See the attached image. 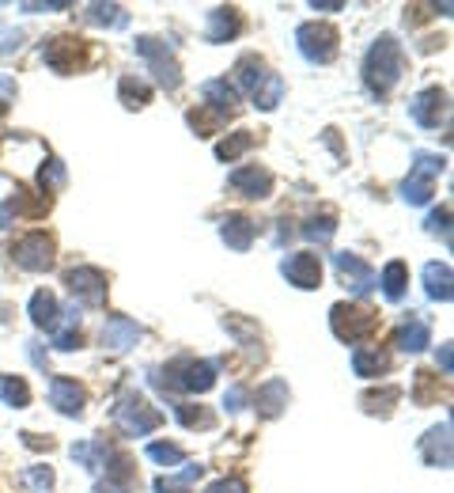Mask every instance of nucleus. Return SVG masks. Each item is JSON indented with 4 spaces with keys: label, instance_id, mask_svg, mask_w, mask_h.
Returning <instances> with one entry per match:
<instances>
[{
    "label": "nucleus",
    "instance_id": "1",
    "mask_svg": "<svg viewBox=\"0 0 454 493\" xmlns=\"http://www.w3.org/2000/svg\"><path fill=\"white\" fill-rule=\"evenodd\" d=\"M401 72H405L401 46H398V38L383 35L364 57V84H367V91L375 95V99H386V95L394 91V84L401 81Z\"/></svg>",
    "mask_w": 454,
    "mask_h": 493
},
{
    "label": "nucleus",
    "instance_id": "2",
    "mask_svg": "<svg viewBox=\"0 0 454 493\" xmlns=\"http://www.w3.org/2000/svg\"><path fill=\"white\" fill-rule=\"evenodd\" d=\"M152 384L159 391H186V395H205L216 384V364L213 361H198V357H178L171 361L164 372L152 376Z\"/></svg>",
    "mask_w": 454,
    "mask_h": 493
},
{
    "label": "nucleus",
    "instance_id": "3",
    "mask_svg": "<svg viewBox=\"0 0 454 493\" xmlns=\"http://www.w3.org/2000/svg\"><path fill=\"white\" fill-rule=\"evenodd\" d=\"M330 327H333V334L340 342L356 345V342H364L379 330V315L371 308H364V304H333L330 308Z\"/></svg>",
    "mask_w": 454,
    "mask_h": 493
},
{
    "label": "nucleus",
    "instance_id": "4",
    "mask_svg": "<svg viewBox=\"0 0 454 493\" xmlns=\"http://www.w3.org/2000/svg\"><path fill=\"white\" fill-rule=\"evenodd\" d=\"M447 160L443 156H435V152H416V164L409 167V179L401 183V198L409 201V205H425L432 201L435 194V179L443 174Z\"/></svg>",
    "mask_w": 454,
    "mask_h": 493
},
{
    "label": "nucleus",
    "instance_id": "5",
    "mask_svg": "<svg viewBox=\"0 0 454 493\" xmlns=\"http://www.w3.org/2000/svg\"><path fill=\"white\" fill-rule=\"evenodd\" d=\"M114 421H118V429L125 437H148L152 429H159L164 425V413H159L156 406H148L140 399V395H133L129 391L125 399L114 406Z\"/></svg>",
    "mask_w": 454,
    "mask_h": 493
},
{
    "label": "nucleus",
    "instance_id": "6",
    "mask_svg": "<svg viewBox=\"0 0 454 493\" xmlns=\"http://www.w3.org/2000/svg\"><path fill=\"white\" fill-rule=\"evenodd\" d=\"M137 54L148 61V69L156 72V81L164 84L167 91H174L178 84H182V69H178V61H174V46L171 42L144 35V38H137Z\"/></svg>",
    "mask_w": 454,
    "mask_h": 493
},
{
    "label": "nucleus",
    "instance_id": "7",
    "mask_svg": "<svg viewBox=\"0 0 454 493\" xmlns=\"http://www.w3.org/2000/svg\"><path fill=\"white\" fill-rule=\"evenodd\" d=\"M296 42H299V54L311 65H330L337 57V30L330 23H303L296 30Z\"/></svg>",
    "mask_w": 454,
    "mask_h": 493
},
{
    "label": "nucleus",
    "instance_id": "8",
    "mask_svg": "<svg viewBox=\"0 0 454 493\" xmlns=\"http://www.w3.org/2000/svg\"><path fill=\"white\" fill-rule=\"evenodd\" d=\"M333 266H337V277H340V285H345L349 293L367 296L371 289H379V274L360 259V254L340 251V254H333Z\"/></svg>",
    "mask_w": 454,
    "mask_h": 493
},
{
    "label": "nucleus",
    "instance_id": "9",
    "mask_svg": "<svg viewBox=\"0 0 454 493\" xmlns=\"http://www.w3.org/2000/svg\"><path fill=\"white\" fill-rule=\"evenodd\" d=\"M12 259L20 269H30V274H42V269L54 266V240L46 232H30L20 243L12 247Z\"/></svg>",
    "mask_w": 454,
    "mask_h": 493
},
{
    "label": "nucleus",
    "instance_id": "10",
    "mask_svg": "<svg viewBox=\"0 0 454 493\" xmlns=\"http://www.w3.org/2000/svg\"><path fill=\"white\" fill-rule=\"evenodd\" d=\"M69 293L80 300L84 308H103L106 304V274L95 266H76L69 269Z\"/></svg>",
    "mask_w": 454,
    "mask_h": 493
},
{
    "label": "nucleus",
    "instance_id": "11",
    "mask_svg": "<svg viewBox=\"0 0 454 493\" xmlns=\"http://www.w3.org/2000/svg\"><path fill=\"white\" fill-rule=\"evenodd\" d=\"M42 61L54 72H76L80 61H84V46H80V38L57 35V38H50V42L42 46Z\"/></svg>",
    "mask_w": 454,
    "mask_h": 493
},
{
    "label": "nucleus",
    "instance_id": "12",
    "mask_svg": "<svg viewBox=\"0 0 454 493\" xmlns=\"http://www.w3.org/2000/svg\"><path fill=\"white\" fill-rule=\"evenodd\" d=\"M409 115L416 125H425V130H435L440 122H447V91L443 88H425L409 103Z\"/></svg>",
    "mask_w": 454,
    "mask_h": 493
},
{
    "label": "nucleus",
    "instance_id": "13",
    "mask_svg": "<svg viewBox=\"0 0 454 493\" xmlns=\"http://www.w3.org/2000/svg\"><path fill=\"white\" fill-rule=\"evenodd\" d=\"M284 277L296 285V289H318L322 285V262H318V254L311 251H299V254H291V259H284Z\"/></svg>",
    "mask_w": 454,
    "mask_h": 493
},
{
    "label": "nucleus",
    "instance_id": "14",
    "mask_svg": "<svg viewBox=\"0 0 454 493\" xmlns=\"http://www.w3.org/2000/svg\"><path fill=\"white\" fill-rule=\"evenodd\" d=\"M227 183H231V190H239L242 198H269L273 194V174L265 167H257V164L235 167L231 174H227Z\"/></svg>",
    "mask_w": 454,
    "mask_h": 493
},
{
    "label": "nucleus",
    "instance_id": "15",
    "mask_svg": "<svg viewBox=\"0 0 454 493\" xmlns=\"http://www.w3.org/2000/svg\"><path fill=\"white\" fill-rule=\"evenodd\" d=\"M420 459H425L428 467H440V471L450 467V421L435 425L420 437Z\"/></svg>",
    "mask_w": 454,
    "mask_h": 493
},
{
    "label": "nucleus",
    "instance_id": "16",
    "mask_svg": "<svg viewBox=\"0 0 454 493\" xmlns=\"http://www.w3.org/2000/svg\"><path fill=\"white\" fill-rule=\"evenodd\" d=\"M50 403H54V406L64 413V418H80V413H84L88 395H84V387H80L76 379L54 376V379H50Z\"/></svg>",
    "mask_w": 454,
    "mask_h": 493
},
{
    "label": "nucleus",
    "instance_id": "17",
    "mask_svg": "<svg viewBox=\"0 0 454 493\" xmlns=\"http://www.w3.org/2000/svg\"><path fill=\"white\" fill-rule=\"evenodd\" d=\"M137 342H140V327L133 319H125V315H110L103 327V345L114 349V353H125V349H133Z\"/></svg>",
    "mask_w": 454,
    "mask_h": 493
},
{
    "label": "nucleus",
    "instance_id": "18",
    "mask_svg": "<svg viewBox=\"0 0 454 493\" xmlns=\"http://www.w3.org/2000/svg\"><path fill=\"white\" fill-rule=\"evenodd\" d=\"M201 95H205V106L216 110V115H223V118H231L239 110V91H235V84H227V81H205Z\"/></svg>",
    "mask_w": 454,
    "mask_h": 493
},
{
    "label": "nucleus",
    "instance_id": "19",
    "mask_svg": "<svg viewBox=\"0 0 454 493\" xmlns=\"http://www.w3.org/2000/svg\"><path fill=\"white\" fill-rule=\"evenodd\" d=\"M254 220L250 217H242V213H231V217H223L220 220V240L231 247V251H247L254 243Z\"/></svg>",
    "mask_w": 454,
    "mask_h": 493
},
{
    "label": "nucleus",
    "instance_id": "20",
    "mask_svg": "<svg viewBox=\"0 0 454 493\" xmlns=\"http://www.w3.org/2000/svg\"><path fill=\"white\" fill-rule=\"evenodd\" d=\"M284 406H288V384H284V379H269V384L257 387L254 410L262 413V418H281Z\"/></svg>",
    "mask_w": 454,
    "mask_h": 493
},
{
    "label": "nucleus",
    "instance_id": "21",
    "mask_svg": "<svg viewBox=\"0 0 454 493\" xmlns=\"http://www.w3.org/2000/svg\"><path fill=\"white\" fill-rule=\"evenodd\" d=\"M242 30V20L235 8H213L208 12V23H205V42H227Z\"/></svg>",
    "mask_w": 454,
    "mask_h": 493
},
{
    "label": "nucleus",
    "instance_id": "22",
    "mask_svg": "<svg viewBox=\"0 0 454 493\" xmlns=\"http://www.w3.org/2000/svg\"><path fill=\"white\" fill-rule=\"evenodd\" d=\"M394 342H398L401 353H420L425 345H432V327H428V319H425V315H409V323L398 330Z\"/></svg>",
    "mask_w": 454,
    "mask_h": 493
},
{
    "label": "nucleus",
    "instance_id": "23",
    "mask_svg": "<svg viewBox=\"0 0 454 493\" xmlns=\"http://www.w3.org/2000/svg\"><path fill=\"white\" fill-rule=\"evenodd\" d=\"M30 319H35L38 330H57V319H61V308H57V296L38 289L30 296Z\"/></svg>",
    "mask_w": 454,
    "mask_h": 493
},
{
    "label": "nucleus",
    "instance_id": "24",
    "mask_svg": "<svg viewBox=\"0 0 454 493\" xmlns=\"http://www.w3.org/2000/svg\"><path fill=\"white\" fill-rule=\"evenodd\" d=\"M386 369H391V357L383 353V349H356L352 353V372L356 376H364V379H375V376H383Z\"/></svg>",
    "mask_w": 454,
    "mask_h": 493
},
{
    "label": "nucleus",
    "instance_id": "25",
    "mask_svg": "<svg viewBox=\"0 0 454 493\" xmlns=\"http://www.w3.org/2000/svg\"><path fill=\"white\" fill-rule=\"evenodd\" d=\"M425 289L432 300H440V304H450V266L447 262H428L425 266Z\"/></svg>",
    "mask_w": 454,
    "mask_h": 493
},
{
    "label": "nucleus",
    "instance_id": "26",
    "mask_svg": "<svg viewBox=\"0 0 454 493\" xmlns=\"http://www.w3.org/2000/svg\"><path fill=\"white\" fill-rule=\"evenodd\" d=\"M265 76H269V72H265V65H262V61H257L254 54L239 57V65H235V84H239L242 91H250V95H254L257 88L265 84ZM239 88H235V91H239Z\"/></svg>",
    "mask_w": 454,
    "mask_h": 493
},
{
    "label": "nucleus",
    "instance_id": "27",
    "mask_svg": "<svg viewBox=\"0 0 454 493\" xmlns=\"http://www.w3.org/2000/svg\"><path fill=\"white\" fill-rule=\"evenodd\" d=\"M118 95H122V103H125L129 110H140V106L152 103V84L140 81V76H122Z\"/></svg>",
    "mask_w": 454,
    "mask_h": 493
},
{
    "label": "nucleus",
    "instance_id": "28",
    "mask_svg": "<svg viewBox=\"0 0 454 493\" xmlns=\"http://www.w3.org/2000/svg\"><path fill=\"white\" fill-rule=\"evenodd\" d=\"M64 323L61 330H54V349H61V353H69V349H80V308H69V311H61Z\"/></svg>",
    "mask_w": 454,
    "mask_h": 493
},
{
    "label": "nucleus",
    "instance_id": "29",
    "mask_svg": "<svg viewBox=\"0 0 454 493\" xmlns=\"http://www.w3.org/2000/svg\"><path fill=\"white\" fill-rule=\"evenodd\" d=\"M379 285H383V296L386 300H401L405 296V285H409V269H405V262H386Z\"/></svg>",
    "mask_w": 454,
    "mask_h": 493
},
{
    "label": "nucleus",
    "instance_id": "30",
    "mask_svg": "<svg viewBox=\"0 0 454 493\" xmlns=\"http://www.w3.org/2000/svg\"><path fill=\"white\" fill-rule=\"evenodd\" d=\"M247 149H254V133H247V130H239V133H231V137H223L220 145H216V160H223V164H235L242 152Z\"/></svg>",
    "mask_w": 454,
    "mask_h": 493
},
{
    "label": "nucleus",
    "instance_id": "31",
    "mask_svg": "<svg viewBox=\"0 0 454 493\" xmlns=\"http://www.w3.org/2000/svg\"><path fill=\"white\" fill-rule=\"evenodd\" d=\"M174 418L182 421L186 429H213V425H216V413H213V410L193 406V403H178V406H174Z\"/></svg>",
    "mask_w": 454,
    "mask_h": 493
},
{
    "label": "nucleus",
    "instance_id": "32",
    "mask_svg": "<svg viewBox=\"0 0 454 493\" xmlns=\"http://www.w3.org/2000/svg\"><path fill=\"white\" fill-rule=\"evenodd\" d=\"M84 20H88V23H99V27H114V30H118V27L129 23V12L118 8V4H91Z\"/></svg>",
    "mask_w": 454,
    "mask_h": 493
},
{
    "label": "nucleus",
    "instance_id": "33",
    "mask_svg": "<svg viewBox=\"0 0 454 493\" xmlns=\"http://www.w3.org/2000/svg\"><path fill=\"white\" fill-rule=\"evenodd\" d=\"M0 399H4L8 406H15V410H23L30 403V387L20 376H0Z\"/></svg>",
    "mask_w": 454,
    "mask_h": 493
},
{
    "label": "nucleus",
    "instance_id": "34",
    "mask_svg": "<svg viewBox=\"0 0 454 493\" xmlns=\"http://www.w3.org/2000/svg\"><path fill=\"white\" fill-rule=\"evenodd\" d=\"M281 95H284V81H281L277 72H269V76H265V84L257 88V91L250 95V99H254V106H262V110H273V106L281 103Z\"/></svg>",
    "mask_w": 454,
    "mask_h": 493
},
{
    "label": "nucleus",
    "instance_id": "35",
    "mask_svg": "<svg viewBox=\"0 0 454 493\" xmlns=\"http://www.w3.org/2000/svg\"><path fill=\"white\" fill-rule=\"evenodd\" d=\"M148 459H152V463H164V467H182L186 463V452L178 448V444L156 440V444H148Z\"/></svg>",
    "mask_w": 454,
    "mask_h": 493
},
{
    "label": "nucleus",
    "instance_id": "36",
    "mask_svg": "<svg viewBox=\"0 0 454 493\" xmlns=\"http://www.w3.org/2000/svg\"><path fill=\"white\" fill-rule=\"evenodd\" d=\"M398 399H401V387H383V391H367L360 403L367 413H391V403Z\"/></svg>",
    "mask_w": 454,
    "mask_h": 493
},
{
    "label": "nucleus",
    "instance_id": "37",
    "mask_svg": "<svg viewBox=\"0 0 454 493\" xmlns=\"http://www.w3.org/2000/svg\"><path fill=\"white\" fill-rule=\"evenodd\" d=\"M223 122H227V118H223V115H216V110H208V106H201V110H189V125H193V130H198V137H213Z\"/></svg>",
    "mask_w": 454,
    "mask_h": 493
},
{
    "label": "nucleus",
    "instance_id": "38",
    "mask_svg": "<svg viewBox=\"0 0 454 493\" xmlns=\"http://www.w3.org/2000/svg\"><path fill=\"white\" fill-rule=\"evenodd\" d=\"M333 232H337V217L333 213H322V217H315L311 225L303 228V235H307V240H315V243H330Z\"/></svg>",
    "mask_w": 454,
    "mask_h": 493
},
{
    "label": "nucleus",
    "instance_id": "39",
    "mask_svg": "<svg viewBox=\"0 0 454 493\" xmlns=\"http://www.w3.org/2000/svg\"><path fill=\"white\" fill-rule=\"evenodd\" d=\"M38 183H42V194H54V190L64 186V164L61 160H46L38 171Z\"/></svg>",
    "mask_w": 454,
    "mask_h": 493
},
{
    "label": "nucleus",
    "instance_id": "40",
    "mask_svg": "<svg viewBox=\"0 0 454 493\" xmlns=\"http://www.w3.org/2000/svg\"><path fill=\"white\" fill-rule=\"evenodd\" d=\"M23 482L35 489V493H50V489H54V471H50V467H27Z\"/></svg>",
    "mask_w": 454,
    "mask_h": 493
},
{
    "label": "nucleus",
    "instance_id": "41",
    "mask_svg": "<svg viewBox=\"0 0 454 493\" xmlns=\"http://www.w3.org/2000/svg\"><path fill=\"white\" fill-rule=\"evenodd\" d=\"M428 232H432V235H443V243L450 247V209H447V205L428 217Z\"/></svg>",
    "mask_w": 454,
    "mask_h": 493
},
{
    "label": "nucleus",
    "instance_id": "42",
    "mask_svg": "<svg viewBox=\"0 0 454 493\" xmlns=\"http://www.w3.org/2000/svg\"><path fill=\"white\" fill-rule=\"evenodd\" d=\"M416 403H432L435 399V376L432 372H416Z\"/></svg>",
    "mask_w": 454,
    "mask_h": 493
},
{
    "label": "nucleus",
    "instance_id": "43",
    "mask_svg": "<svg viewBox=\"0 0 454 493\" xmlns=\"http://www.w3.org/2000/svg\"><path fill=\"white\" fill-rule=\"evenodd\" d=\"M223 406L231 410V413H239L242 406H247V387H239V384L227 387V395H223Z\"/></svg>",
    "mask_w": 454,
    "mask_h": 493
},
{
    "label": "nucleus",
    "instance_id": "44",
    "mask_svg": "<svg viewBox=\"0 0 454 493\" xmlns=\"http://www.w3.org/2000/svg\"><path fill=\"white\" fill-rule=\"evenodd\" d=\"M156 493H193L178 474H167V479H156Z\"/></svg>",
    "mask_w": 454,
    "mask_h": 493
},
{
    "label": "nucleus",
    "instance_id": "45",
    "mask_svg": "<svg viewBox=\"0 0 454 493\" xmlns=\"http://www.w3.org/2000/svg\"><path fill=\"white\" fill-rule=\"evenodd\" d=\"M205 493H250V489H247V482H242V479H220V482L208 486Z\"/></svg>",
    "mask_w": 454,
    "mask_h": 493
},
{
    "label": "nucleus",
    "instance_id": "46",
    "mask_svg": "<svg viewBox=\"0 0 454 493\" xmlns=\"http://www.w3.org/2000/svg\"><path fill=\"white\" fill-rule=\"evenodd\" d=\"M20 38H23V30L0 27V54H12V50H20Z\"/></svg>",
    "mask_w": 454,
    "mask_h": 493
},
{
    "label": "nucleus",
    "instance_id": "47",
    "mask_svg": "<svg viewBox=\"0 0 454 493\" xmlns=\"http://www.w3.org/2000/svg\"><path fill=\"white\" fill-rule=\"evenodd\" d=\"M0 103H15V81H12V76H0Z\"/></svg>",
    "mask_w": 454,
    "mask_h": 493
},
{
    "label": "nucleus",
    "instance_id": "48",
    "mask_svg": "<svg viewBox=\"0 0 454 493\" xmlns=\"http://www.w3.org/2000/svg\"><path fill=\"white\" fill-rule=\"evenodd\" d=\"M69 8V0H50V4H23V12H61Z\"/></svg>",
    "mask_w": 454,
    "mask_h": 493
},
{
    "label": "nucleus",
    "instance_id": "49",
    "mask_svg": "<svg viewBox=\"0 0 454 493\" xmlns=\"http://www.w3.org/2000/svg\"><path fill=\"white\" fill-rule=\"evenodd\" d=\"M440 369H443V376L454 372V353H450V345H440Z\"/></svg>",
    "mask_w": 454,
    "mask_h": 493
},
{
    "label": "nucleus",
    "instance_id": "50",
    "mask_svg": "<svg viewBox=\"0 0 454 493\" xmlns=\"http://www.w3.org/2000/svg\"><path fill=\"white\" fill-rule=\"evenodd\" d=\"M95 493H129V486H118V482H99V486H95Z\"/></svg>",
    "mask_w": 454,
    "mask_h": 493
},
{
    "label": "nucleus",
    "instance_id": "51",
    "mask_svg": "<svg viewBox=\"0 0 454 493\" xmlns=\"http://www.w3.org/2000/svg\"><path fill=\"white\" fill-rule=\"evenodd\" d=\"M337 8H345L340 0H322V4H315V12H337Z\"/></svg>",
    "mask_w": 454,
    "mask_h": 493
}]
</instances>
